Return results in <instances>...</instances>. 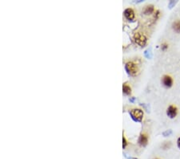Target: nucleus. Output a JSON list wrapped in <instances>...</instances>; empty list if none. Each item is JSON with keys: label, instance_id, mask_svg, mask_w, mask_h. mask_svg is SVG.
<instances>
[{"label": "nucleus", "instance_id": "9b49d317", "mask_svg": "<svg viewBox=\"0 0 180 159\" xmlns=\"http://www.w3.org/2000/svg\"><path fill=\"white\" fill-rule=\"evenodd\" d=\"M161 48H162L163 51H165V50L168 48V45H167V43H162V46H161Z\"/></svg>", "mask_w": 180, "mask_h": 159}, {"label": "nucleus", "instance_id": "20e7f679", "mask_svg": "<svg viewBox=\"0 0 180 159\" xmlns=\"http://www.w3.org/2000/svg\"><path fill=\"white\" fill-rule=\"evenodd\" d=\"M177 114H178V109H177L176 106L170 105L169 107L167 108V115L169 118L174 119L175 117H176Z\"/></svg>", "mask_w": 180, "mask_h": 159}, {"label": "nucleus", "instance_id": "9d476101", "mask_svg": "<svg viewBox=\"0 0 180 159\" xmlns=\"http://www.w3.org/2000/svg\"><path fill=\"white\" fill-rule=\"evenodd\" d=\"M122 90H123V92H124L126 95H130L131 93V88H130V86H128V85H126V84L123 85Z\"/></svg>", "mask_w": 180, "mask_h": 159}, {"label": "nucleus", "instance_id": "1a4fd4ad", "mask_svg": "<svg viewBox=\"0 0 180 159\" xmlns=\"http://www.w3.org/2000/svg\"><path fill=\"white\" fill-rule=\"evenodd\" d=\"M154 10L155 9H154L153 6L152 5H149V6H147V7H145L143 12H144L145 15H151V14L153 13Z\"/></svg>", "mask_w": 180, "mask_h": 159}, {"label": "nucleus", "instance_id": "4468645a", "mask_svg": "<svg viewBox=\"0 0 180 159\" xmlns=\"http://www.w3.org/2000/svg\"><path fill=\"white\" fill-rule=\"evenodd\" d=\"M155 159H159V158H155Z\"/></svg>", "mask_w": 180, "mask_h": 159}, {"label": "nucleus", "instance_id": "0eeeda50", "mask_svg": "<svg viewBox=\"0 0 180 159\" xmlns=\"http://www.w3.org/2000/svg\"><path fill=\"white\" fill-rule=\"evenodd\" d=\"M138 143L141 146H146L148 143V137L146 134H141L138 138Z\"/></svg>", "mask_w": 180, "mask_h": 159}, {"label": "nucleus", "instance_id": "ddd939ff", "mask_svg": "<svg viewBox=\"0 0 180 159\" xmlns=\"http://www.w3.org/2000/svg\"><path fill=\"white\" fill-rule=\"evenodd\" d=\"M177 146H178V148L180 150V137L177 140Z\"/></svg>", "mask_w": 180, "mask_h": 159}, {"label": "nucleus", "instance_id": "f03ea898", "mask_svg": "<svg viewBox=\"0 0 180 159\" xmlns=\"http://www.w3.org/2000/svg\"><path fill=\"white\" fill-rule=\"evenodd\" d=\"M126 69H127V72L129 74L132 75V76L136 75L138 72L137 65L135 64H134L133 62H128V63H127V64H126Z\"/></svg>", "mask_w": 180, "mask_h": 159}, {"label": "nucleus", "instance_id": "39448f33", "mask_svg": "<svg viewBox=\"0 0 180 159\" xmlns=\"http://www.w3.org/2000/svg\"><path fill=\"white\" fill-rule=\"evenodd\" d=\"M131 115L132 116V118L136 121H140L143 117V112L141 109H133L131 112Z\"/></svg>", "mask_w": 180, "mask_h": 159}, {"label": "nucleus", "instance_id": "6e6552de", "mask_svg": "<svg viewBox=\"0 0 180 159\" xmlns=\"http://www.w3.org/2000/svg\"><path fill=\"white\" fill-rule=\"evenodd\" d=\"M172 29L176 33H180V20L177 19L172 22Z\"/></svg>", "mask_w": 180, "mask_h": 159}, {"label": "nucleus", "instance_id": "7ed1b4c3", "mask_svg": "<svg viewBox=\"0 0 180 159\" xmlns=\"http://www.w3.org/2000/svg\"><path fill=\"white\" fill-rule=\"evenodd\" d=\"M161 82H162V85L165 88H169L172 87V85H173V79L169 75H164L162 77Z\"/></svg>", "mask_w": 180, "mask_h": 159}, {"label": "nucleus", "instance_id": "f8f14e48", "mask_svg": "<svg viewBox=\"0 0 180 159\" xmlns=\"http://www.w3.org/2000/svg\"><path fill=\"white\" fill-rule=\"evenodd\" d=\"M122 141H123V148H125L126 147V146H127V141H126V138H125L124 137H123V138H122Z\"/></svg>", "mask_w": 180, "mask_h": 159}, {"label": "nucleus", "instance_id": "f257e3e1", "mask_svg": "<svg viewBox=\"0 0 180 159\" xmlns=\"http://www.w3.org/2000/svg\"><path fill=\"white\" fill-rule=\"evenodd\" d=\"M134 40H135V42L141 47H143L147 43V37L141 32H137L136 34H135Z\"/></svg>", "mask_w": 180, "mask_h": 159}, {"label": "nucleus", "instance_id": "423d86ee", "mask_svg": "<svg viewBox=\"0 0 180 159\" xmlns=\"http://www.w3.org/2000/svg\"><path fill=\"white\" fill-rule=\"evenodd\" d=\"M124 16L128 20H133L135 19V12L131 8H127L124 11Z\"/></svg>", "mask_w": 180, "mask_h": 159}]
</instances>
